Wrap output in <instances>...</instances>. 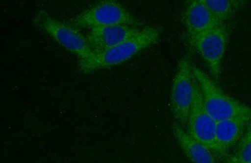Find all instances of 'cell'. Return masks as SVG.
Returning a JSON list of instances; mask_svg holds the SVG:
<instances>
[{
	"label": "cell",
	"instance_id": "7",
	"mask_svg": "<svg viewBox=\"0 0 251 163\" xmlns=\"http://www.w3.org/2000/svg\"><path fill=\"white\" fill-rule=\"evenodd\" d=\"M217 122L206 110L197 83L194 102L185 129L192 137L207 147L215 156L220 157L216 144Z\"/></svg>",
	"mask_w": 251,
	"mask_h": 163
},
{
	"label": "cell",
	"instance_id": "11",
	"mask_svg": "<svg viewBox=\"0 0 251 163\" xmlns=\"http://www.w3.org/2000/svg\"><path fill=\"white\" fill-rule=\"evenodd\" d=\"M172 133L181 150L192 163H218L214 154L192 137L184 127L175 123L172 126Z\"/></svg>",
	"mask_w": 251,
	"mask_h": 163
},
{
	"label": "cell",
	"instance_id": "4",
	"mask_svg": "<svg viewBox=\"0 0 251 163\" xmlns=\"http://www.w3.org/2000/svg\"><path fill=\"white\" fill-rule=\"evenodd\" d=\"M75 27L91 29L112 25H127L141 28L143 23L113 0H105L94 3L75 16L71 22Z\"/></svg>",
	"mask_w": 251,
	"mask_h": 163
},
{
	"label": "cell",
	"instance_id": "12",
	"mask_svg": "<svg viewBox=\"0 0 251 163\" xmlns=\"http://www.w3.org/2000/svg\"><path fill=\"white\" fill-rule=\"evenodd\" d=\"M213 15L222 24H226L236 13L242 4L235 0H202Z\"/></svg>",
	"mask_w": 251,
	"mask_h": 163
},
{
	"label": "cell",
	"instance_id": "5",
	"mask_svg": "<svg viewBox=\"0 0 251 163\" xmlns=\"http://www.w3.org/2000/svg\"><path fill=\"white\" fill-rule=\"evenodd\" d=\"M191 58L184 55L177 66L170 92V109L176 123L185 128L194 102L196 81Z\"/></svg>",
	"mask_w": 251,
	"mask_h": 163
},
{
	"label": "cell",
	"instance_id": "9",
	"mask_svg": "<svg viewBox=\"0 0 251 163\" xmlns=\"http://www.w3.org/2000/svg\"><path fill=\"white\" fill-rule=\"evenodd\" d=\"M183 22L189 38L196 37L223 25L202 0L190 1L183 12Z\"/></svg>",
	"mask_w": 251,
	"mask_h": 163
},
{
	"label": "cell",
	"instance_id": "2",
	"mask_svg": "<svg viewBox=\"0 0 251 163\" xmlns=\"http://www.w3.org/2000/svg\"><path fill=\"white\" fill-rule=\"evenodd\" d=\"M193 73L200 89L204 106L217 122L251 116V108L224 93L207 73L193 65Z\"/></svg>",
	"mask_w": 251,
	"mask_h": 163
},
{
	"label": "cell",
	"instance_id": "14",
	"mask_svg": "<svg viewBox=\"0 0 251 163\" xmlns=\"http://www.w3.org/2000/svg\"><path fill=\"white\" fill-rule=\"evenodd\" d=\"M250 141H251V119L250 123H249L248 128L246 129L243 137L242 138L241 140H240L237 147L243 146V145L245 144Z\"/></svg>",
	"mask_w": 251,
	"mask_h": 163
},
{
	"label": "cell",
	"instance_id": "3",
	"mask_svg": "<svg viewBox=\"0 0 251 163\" xmlns=\"http://www.w3.org/2000/svg\"><path fill=\"white\" fill-rule=\"evenodd\" d=\"M32 22L36 27L72 54L76 56L78 60L88 59L93 54L94 51L89 46L86 37L77 28L56 19L47 11H38L33 17Z\"/></svg>",
	"mask_w": 251,
	"mask_h": 163
},
{
	"label": "cell",
	"instance_id": "13",
	"mask_svg": "<svg viewBox=\"0 0 251 163\" xmlns=\"http://www.w3.org/2000/svg\"><path fill=\"white\" fill-rule=\"evenodd\" d=\"M251 162V141L237 147L232 155L226 159V163H248Z\"/></svg>",
	"mask_w": 251,
	"mask_h": 163
},
{
	"label": "cell",
	"instance_id": "1",
	"mask_svg": "<svg viewBox=\"0 0 251 163\" xmlns=\"http://www.w3.org/2000/svg\"><path fill=\"white\" fill-rule=\"evenodd\" d=\"M162 33L160 26H145L118 46L102 52H94L88 59L78 60V69L83 73L89 74L118 66L154 46L160 39Z\"/></svg>",
	"mask_w": 251,
	"mask_h": 163
},
{
	"label": "cell",
	"instance_id": "10",
	"mask_svg": "<svg viewBox=\"0 0 251 163\" xmlns=\"http://www.w3.org/2000/svg\"><path fill=\"white\" fill-rule=\"evenodd\" d=\"M251 119V116H250L217 122L216 144L220 157L227 155L228 151L239 143Z\"/></svg>",
	"mask_w": 251,
	"mask_h": 163
},
{
	"label": "cell",
	"instance_id": "6",
	"mask_svg": "<svg viewBox=\"0 0 251 163\" xmlns=\"http://www.w3.org/2000/svg\"><path fill=\"white\" fill-rule=\"evenodd\" d=\"M228 39V31L226 24L217 26L196 37L189 38L190 44L203 59L212 79L216 82L221 79Z\"/></svg>",
	"mask_w": 251,
	"mask_h": 163
},
{
	"label": "cell",
	"instance_id": "8",
	"mask_svg": "<svg viewBox=\"0 0 251 163\" xmlns=\"http://www.w3.org/2000/svg\"><path fill=\"white\" fill-rule=\"evenodd\" d=\"M141 28L127 25H112L91 29L86 38L94 52L114 47L134 36Z\"/></svg>",
	"mask_w": 251,
	"mask_h": 163
},
{
	"label": "cell",
	"instance_id": "15",
	"mask_svg": "<svg viewBox=\"0 0 251 163\" xmlns=\"http://www.w3.org/2000/svg\"><path fill=\"white\" fill-rule=\"evenodd\" d=\"M251 163V162H250V163Z\"/></svg>",
	"mask_w": 251,
	"mask_h": 163
}]
</instances>
